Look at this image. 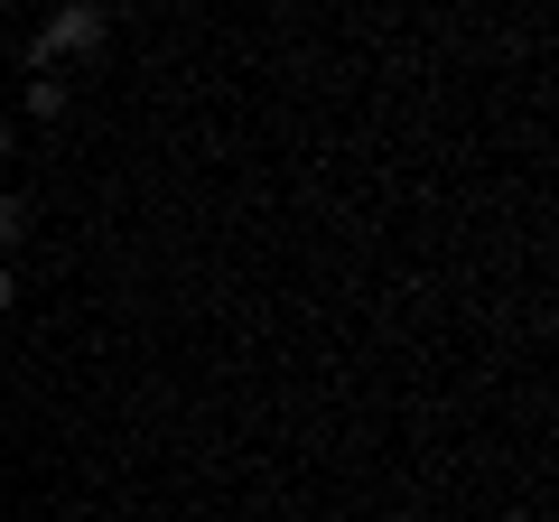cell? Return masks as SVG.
Wrapping results in <instances>:
<instances>
[{
    "label": "cell",
    "mask_w": 559,
    "mask_h": 522,
    "mask_svg": "<svg viewBox=\"0 0 559 522\" xmlns=\"http://www.w3.org/2000/svg\"><path fill=\"white\" fill-rule=\"evenodd\" d=\"M10 299H20V281H10V271H0V308H10Z\"/></svg>",
    "instance_id": "5b68a950"
},
{
    "label": "cell",
    "mask_w": 559,
    "mask_h": 522,
    "mask_svg": "<svg viewBox=\"0 0 559 522\" xmlns=\"http://www.w3.org/2000/svg\"><path fill=\"white\" fill-rule=\"evenodd\" d=\"M10 159H20V131H10V121H0V168H10Z\"/></svg>",
    "instance_id": "277c9868"
},
{
    "label": "cell",
    "mask_w": 559,
    "mask_h": 522,
    "mask_svg": "<svg viewBox=\"0 0 559 522\" xmlns=\"http://www.w3.org/2000/svg\"><path fill=\"white\" fill-rule=\"evenodd\" d=\"M20 234H28V205H20V197H0V252H10Z\"/></svg>",
    "instance_id": "3957f363"
},
{
    "label": "cell",
    "mask_w": 559,
    "mask_h": 522,
    "mask_svg": "<svg viewBox=\"0 0 559 522\" xmlns=\"http://www.w3.org/2000/svg\"><path fill=\"white\" fill-rule=\"evenodd\" d=\"M66 112V75H28V121H57Z\"/></svg>",
    "instance_id": "7a4b0ae2"
},
{
    "label": "cell",
    "mask_w": 559,
    "mask_h": 522,
    "mask_svg": "<svg viewBox=\"0 0 559 522\" xmlns=\"http://www.w3.org/2000/svg\"><path fill=\"white\" fill-rule=\"evenodd\" d=\"M103 38H112V10H103V0H57V20L38 28L28 57H38V66H57V57H103Z\"/></svg>",
    "instance_id": "6da1fadb"
}]
</instances>
